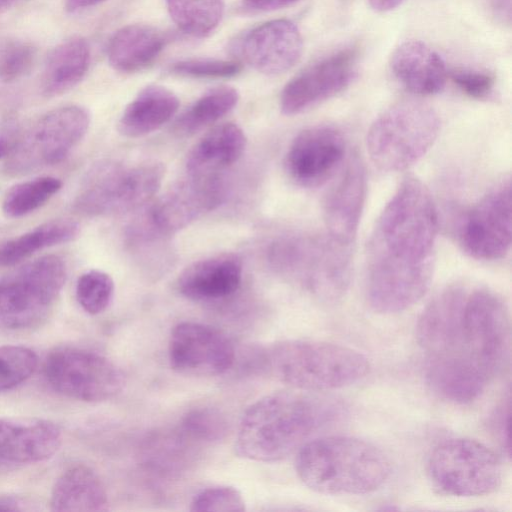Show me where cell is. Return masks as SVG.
<instances>
[{"label":"cell","mask_w":512,"mask_h":512,"mask_svg":"<svg viewBox=\"0 0 512 512\" xmlns=\"http://www.w3.org/2000/svg\"><path fill=\"white\" fill-rule=\"evenodd\" d=\"M451 78L464 94L474 99L489 97L495 85L492 74L479 70H455L451 73Z\"/></svg>","instance_id":"cell-37"},{"label":"cell","mask_w":512,"mask_h":512,"mask_svg":"<svg viewBox=\"0 0 512 512\" xmlns=\"http://www.w3.org/2000/svg\"><path fill=\"white\" fill-rule=\"evenodd\" d=\"M36 60L35 46L23 39H0V82L11 83L26 76Z\"/></svg>","instance_id":"cell-33"},{"label":"cell","mask_w":512,"mask_h":512,"mask_svg":"<svg viewBox=\"0 0 512 512\" xmlns=\"http://www.w3.org/2000/svg\"><path fill=\"white\" fill-rule=\"evenodd\" d=\"M511 179L504 177L464 215L458 230L463 250L471 257L494 261L511 246Z\"/></svg>","instance_id":"cell-13"},{"label":"cell","mask_w":512,"mask_h":512,"mask_svg":"<svg viewBox=\"0 0 512 512\" xmlns=\"http://www.w3.org/2000/svg\"><path fill=\"white\" fill-rule=\"evenodd\" d=\"M246 145L247 138L241 127L232 122L218 124L189 150L186 170L189 175H217L242 156Z\"/></svg>","instance_id":"cell-22"},{"label":"cell","mask_w":512,"mask_h":512,"mask_svg":"<svg viewBox=\"0 0 512 512\" xmlns=\"http://www.w3.org/2000/svg\"><path fill=\"white\" fill-rule=\"evenodd\" d=\"M346 140L337 127L318 124L292 140L285 157L289 177L303 187H316L330 178L343 162Z\"/></svg>","instance_id":"cell-16"},{"label":"cell","mask_w":512,"mask_h":512,"mask_svg":"<svg viewBox=\"0 0 512 512\" xmlns=\"http://www.w3.org/2000/svg\"><path fill=\"white\" fill-rule=\"evenodd\" d=\"M29 508V502L17 495H1L0 511H23Z\"/></svg>","instance_id":"cell-41"},{"label":"cell","mask_w":512,"mask_h":512,"mask_svg":"<svg viewBox=\"0 0 512 512\" xmlns=\"http://www.w3.org/2000/svg\"><path fill=\"white\" fill-rule=\"evenodd\" d=\"M303 40L298 27L290 20L268 21L251 30L242 43L247 63L260 73L279 75L300 59Z\"/></svg>","instance_id":"cell-18"},{"label":"cell","mask_w":512,"mask_h":512,"mask_svg":"<svg viewBox=\"0 0 512 512\" xmlns=\"http://www.w3.org/2000/svg\"><path fill=\"white\" fill-rule=\"evenodd\" d=\"M358 53L347 48L309 65L283 88L280 109L299 114L346 89L357 75Z\"/></svg>","instance_id":"cell-15"},{"label":"cell","mask_w":512,"mask_h":512,"mask_svg":"<svg viewBox=\"0 0 512 512\" xmlns=\"http://www.w3.org/2000/svg\"><path fill=\"white\" fill-rule=\"evenodd\" d=\"M428 474L443 493L477 497L495 492L502 482V463L484 443L465 437L446 439L432 450Z\"/></svg>","instance_id":"cell-9"},{"label":"cell","mask_w":512,"mask_h":512,"mask_svg":"<svg viewBox=\"0 0 512 512\" xmlns=\"http://www.w3.org/2000/svg\"><path fill=\"white\" fill-rule=\"evenodd\" d=\"M178 108L179 99L171 90L159 85L147 86L124 109L118 131L127 138L148 135L171 120Z\"/></svg>","instance_id":"cell-23"},{"label":"cell","mask_w":512,"mask_h":512,"mask_svg":"<svg viewBox=\"0 0 512 512\" xmlns=\"http://www.w3.org/2000/svg\"><path fill=\"white\" fill-rule=\"evenodd\" d=\"M38 358L28 347L0 346V393L25 382L36 370Z\"/></svg>","instance_id":"cell-31"},{"label":"cell","mask_w":512,"mask_h":512,"mask_svg":"<svg viewBox=\"0 0 512 512\" xmlns=\"http://www.w3.org/2000/svg\"><path fill=\"white\" fill-rule=\"evenodd\" d=\"M114 295L111 276L100 270H89L77 280L76 298L81 308L90 315L104 312Z\"/></svg>","instance_id":"cell-32"},{"label":"cell","mask_w":512,"mask_h":512,"mask_svg":"<svg viewBox=\"0 0 512 512\" xmlns=\"http://www.w3.org/2000/svg\"><path fill=\"white\" fill-rule=\"evenodd\" d=\"M193 512H243L246 510L241 492L232 486H213L197 493L191 503Z\"/></svg>","instance_id":"cell-34"},{"label":"cell","mask_w":512,"mask_h":512,"mask_svg":"<svg viewBox=\"0 0 512 512\" xmlns=\"http://www.w3.org/2000/svg\"><path fill=\"white\" fill-rule=\"evenodd\" d=\"M90 125L88 111L78 105L55 108L36 120L5 158L3 171L19 176L63 161L83 139Z\"/></svg>","instance_id":"cell-10"},{"label":"cell","mask_w":512,"mask_h":512,"mask_svg":"<svg viewBox=\"0 0 512 512\" xmlns=\"http://www.w3.org/2000/svg\"><path fill=\"white\" fill-rule=\"evenodd\" d=\"M176 26L194 37H206L219 25L224 12L223 0H165Z\"/></svg>","instance_id":"cell-29"},{"label":"cell","mask_w":512,"mask_h":512,"mask_svg":"<svg viewBox=\"0 0 512 512\" xmlns=\"http://www.w3.org/2000/svg\"><path fill=\"white\" fill-rule=\"evenodd\" d=\"M416 340L434 392L453 403H471L509 363L507 306L487 288L447 286L419 316Z\"/></svg>","instance_id":"cell-1"},{"label":"cell","mask_w":512,"mask_h":512,"mask_svg":"<svg viewBox=\"0 0 512 512\" xmlns=\"http://www.w3.org/2000/svg\"><path fill=\"white\" fill-rule=\"evenodd\" d=\"M62 442L60 428L36 417L0 418V460L36 463L52 457Z\"/></svg>","instance_id":"cell-19"},{"label":"cell","mask_w":512,"mask_h":512,"mask_svg":"<svg viewBox=\"0 0 512 512\" xmlns=\"http://www.w3.org/2000/svg\"><path fill=\"white\" fill-rule=\"evenodd\" d=\"M165 44L166 38L158 29L144 24H131L122 27L111 37L107 58L115 70L132 73L151 64Z\"/></svg>","instance_id":"cell-25"},{"label":"cell","mask_w":512,"mask_h":512,"mask_svg":"<svg viewBox=\"0 0 512 512\" xmlns=\"http://www.w3.org/2000/svg\"><path fill=\"white\" fill-rule=\"evenodd\" d=\"M298 0H242L243 6L251 11L267 12L290 6Z\"/></svg>","instance_id":"cell-40"},{"label":"cell","mask_w":512,"mask_h":512,"mask_svg":"<svg viewBox=\"0 0 512 512\" xmlns=\"http://www.w3.org/2000/svg\"><path fill=\"white\" fill-rule=\"evenodd\" d=\"M238 100V91L233 87L212 88L181 113L173 125V132L180 137H190L229 113Z\"/></svg>","instance_id":"cell-28"},{"label":"cell","mask_w":512,"mask_h":512,"mask_svg":"<svg viewBox=\"0 0 512 512\" xmlns=\"http://www.w3.org/2000/svg\"><path fill=\"white\" fill-rule=\"evenodd\" d=\"M404 0H368L369 5L377 12H388L394 10L403 3Z\"/></svg>","instance_id":"cell-44"},{"label":"cell","mask_w":512,"mask_h":512,"mask_svg":"<svg viewBox=\"0 0 512 512\" xmlns=\"http://www.w3.org/2000/svg\"><path fill=\"white\" fill-rule=\"evenodd\" d=\"M242 274V261L237 255L217 254L187 266L177 279V288L193 301L220 300L239 289Z\"/></svg>","instance_id":"cell-20"},{"label":"cell","mask_w":512,"mask_h":512,"mask_svg":"<svg viewBox=\"0 0 512 512\" xmlns=\"http://www.w3.org/2000/svg\"><path fill=\"white\" fill-rule=\"evenodd\" d=\"M165 168L157 161L125 165L101 161L87 172L73 208L86 216L117 215L148 204L159 191Z\"/></svg>","instance_id":"cell-7"},{"label":"cell","mask_w":512,"mask_h":512,"mask_svg":"<svg viewBox=\"0 0 512 512\" xmlns=\"http://www.w3.org/2000/svg\"><path fill=\"white\" fill-rule=\"evenodd\" d=\"M20 129L18 122L13 118H7L0 122V159L6 158L14 148Z\"/></svg>","instance_id":"cell-39"},{"label":"cell","mask_w":512,"mask_h":512,"mask_svg":"<svg viewBox=\"0 0 512 512\" xmlns=\"http://www.w3.org/2000/svg\"><path fill=\"white\" fill-rule=\"evenodd\" d=\"M438 215L427 187L406 177L376 220L367 248L366 297L371 309L395 314L428 291L434 273Z\"/></svg>","instance_id":"cell-2"},{"label":"cell","mask_w":512,"mask_h":512,"mask_svg":"<svg viewBox=\"0 0 512 512\" xmlns=\"http://www.w3.org/2000/svg\"><path fill=\"white\" fill-rule=\"evenodd\" d=\"M334 399L276 392L251 404L239 424L236 450L246 459L277 462L290 456L342 413Z\"/></svg>","instance_id":"cell-3"},{"label":"cell","mask_w":512,"mask_h":512,"mask_svg":"<svg viewBox=\"0 0 512 512\" xmlns=\"http://www.w3.org/2000/svg\"><path fill=\"white\" fill-rule=\"evenodd\" d=\"M440 125L437 112L423 102L395 103L371 124L366 137L368 154L382 171L405 170L431 148Z\"/></svg>","instance_id":"cell-6"},{"label":"cell","mask_w":512,"mask_h":512,"mask_svg":"<svg viewBox=\"0 0 512 512\" xmlns=\"http://www.w3.org/2000/svg\"><path fill=\"white\" fill-rule=\"evenodd\" d=\"M268 365L282 383L304 391H328L349 387L370 372L361 352L318 340H285L268 351Z\"/></svg>","instance_id":"cell-5"},{"label":"cell","mask_w":512,"mask_h":512,"mask_svg":"<svg viewBox=\"0 0 512 512\" xmlns=\"http://www.w3.org/2000/svg\"><path fill=\"white\" fill-rule=\"evenodd\" d=\"M510 407V397L508 396L507 400L497 408L492 421L496 437L508 457H510L511 451L509 432Z\"/></svg>","instance_id":"cell-38"},{"label":"cell","mask_w":512,"mask_h":512,"mask_svg":"<svg viewBox=\"0 0 512 512\" xmlns=\"http://www.w3.org/2000/svg\"><path fill=\"white\" fill-rule=\"evenodd\" d=\"M44 372L58 393L85 402H102L118 395L125 377L110 359L84 349L62 347L51 352Z\"/></svg>","instance_id":"cell-12"},{"label":"cell","mask_w":512,"mask_h":512,"mask_svg":"<svg viewBox=\"0 0 512 512\" xmlns=\"http://www.w3.org/2000/svg\"><path fill=\"white\" fill-rule=\"evenodd\" d=\"M183 427L194 438L218 441L226 435L228 423L219 410L211 407H198L185 415Z\"/></svg>","instance_id":"cell-35"},{"label":"cell","mask_w":512,"mask_h":512,"mask_svg":"<svg viewBox=\"0 0 512 512\" xmlns=\"http://www.w3.org/2000/svg\"><path fill=\"white\" fill-rule=\"evenodd\" d=\"M61 187V180L52 176L18 183L6 193L2 210L9 218L23 217L43 206Z\"/></svg>","instance_id":"cell-30"},{"label":"cell","mask_w":512,"mask_h":512,"mask_svg":"<svg viewBox=\"0 0 512 512\" xmlns=\"http://www.w3.org/2000/svg\"><path fill=\"white\" fill-rule=\"evenodd\" d=\"M366 197V174L357 155L345 165L324 203L326 234L352 247L357 235Z\"/></svg>","instance_id":"cell-17"},{"label":"cell","mask_w":512,"mask_h":512,"mask_svg":"<svg viewBox=\"0 0 512 512\" xmlns=\"http://www.w3.org/2000/svg\"><path fill=\"white\" fill-rule=\"evenodd\" d=\"M67 277L62 258L35 259L0 279V328H33L48 315Z\"/></svg>","instance_id":"cell-8"},{"label":"cell","mask_w":512,"mask_h":512,"mask_svg":"<svg viewBox=\"0 0 512 512\" xmlns=\"http://www.w3.org/2000/svg\"><path fill=\"white\" fill-rule=\"evenodd\" d=\"M80 226L71 219H55L0 245V266H12L47 247L74 240Z\"/></svg>","instance_id":"cell-27"},{"label":"cell","mask_w":512,"mask_h":512,"mask_svg":"<svg viewBox=\"0 0 512 512\" xmlns=\"http://www.w3.org/2000/svg\"><path fill=\"white\" fill-rule=\"evenodd\" d=\"M295 468L305 486L326 495L374 492L391 473L390 460L379 447L346 435L307 441L297 452Z\"/></svg>","instance_id":"cell-4"},{"label":"cell","mask_w":512,"mask_h":512,"mask_svg":"<svg viewBox=\"0 0 512 512\" xmlns=\"http://www.w3.org/2000/svg\"><path fill=\"white\" fill-rule=\"evenodd\" d=\"M108 505L102 480L92 468L83 464L65 470L51 491L52 511H105Z\"/></svg>","instance_id":"cell-24"},{"label":"cell","mask_w":512,"mask_h":512,"mask_svg":"<svg viewBox=\"0 0 512 512\" xmlns=\"http://www.w3.org/2000/svg\"><path fill=\"white\" fill-rule=\"evenodd\" d=\"M225 198L218 175H189L157 198L129 229L134 242H148L170 236L214 210Z\"/></svg>","instance_id":"cell-11"},{"label":"cell","mask_w":512,"mask_h":512,"mask_svg":"<svg viewBox=\"0 0 512 512\" xmlns=\"http://www.w3.org/2000/svg\"><path fill=\"white\" fill-rule=\"evenodd\" d=\"M390 68L403 87L423 96L439 93L448 75L442 57L417 40L403 42L393 51Z\"/></svg>","instance_id":"cell-21"},{"label":"cell","mask_w":512,"mask_h":512,"mask_svg":"<svg viewBox=\"0 0 512 512\" xmlns=\"http://www.w3.org/2000/svg\"><path fill=\"white\" fill-rule=\"evenodd\" d=\"M90 64L87 41L74 36L57 44L47 55L41 77V90L47 97L62 95L77 86Z\"/></svg>","instance_id":"cell-26"},{"label":"cell","mask_w":512,"mask_h":512,"mask_svg":"<svg viewBox=\"0 0 512 512\" xmlns=\"http://www.w3.org/2000/svg\"><path fill=\"white\" fill-rule=\"evenodd\" d=\"M105 0H66L65 10L70 13L77 12L82 9H86L97 5Z\"/></svg>","instance_id":"cell-43"},{"label":"cell","mask_w":512,"mask_h":512,"mask_svg":"<svg viewBox=\"0 0 512 512\" xmlns=\"http://www.w3.org/2000/svg\"><path fill=\"white\" fill-rule=\"evenodd\" d=\"M494 14L504 23L511 21V0H491Z\"/></svg>","instance_id":"cell-42"},{"label":"cell","mask_w":512,"mask_h":512,"mask_svg":"<svg viewBox=\"0 0 512 512\" xmlns=\"http://www.w3.org/2000/svg\"><path fill=\"white\" fill-rule=\"evenodd\" d=\"M240 70L238 62L211 58L181 60L170 67V71L175 74L193 78H229Z\"/></svg>","instance_id":"cell-36"},{"label":"cell","mask_w":512,"mask_h":512,"mask_svg":"<svg viewBox=\"0 0 512 512\" xmlns=\"http://www.w3.org/2000/svg\"><path fill=\"white\" fill-rule=\"evenodd\" d=\"M21 0H0V13L9 9Z\"/></svg>","instance_id":"cell-45"},{"label":"cell","mask_w":512,"mask_h":512,"mask_svg":"<svg viewBox=\"0 0 512 512\" xmlns=\"http://www.w3.org/2000/svg\"><path fill=\"white\" fill-rule=\"evenodd\" d=\"M168 358L171 368L180 374L217 376L232 367L235 350L230 339L219 329L185 321L171 331Z\"/></svg>","instance_id":"cell-14"}]
</instances>
